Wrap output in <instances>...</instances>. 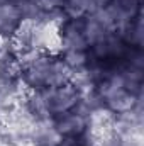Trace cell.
<instances>
[{"label": "cell", "mask_w": 144, "mask_h": 146, "mask_svg": "<svg viewBox=\"0 0 144 146\" xmlns=\"http://www.w3.org/2000/svg\"><path fill=\"white\" fill-rule=\"evenodd\" d=\"M59 146H83V145H81V141L76 138V134H68V136L61 141Z\"/></svg>", "instance_id": "cell-1"}]
</instances>
